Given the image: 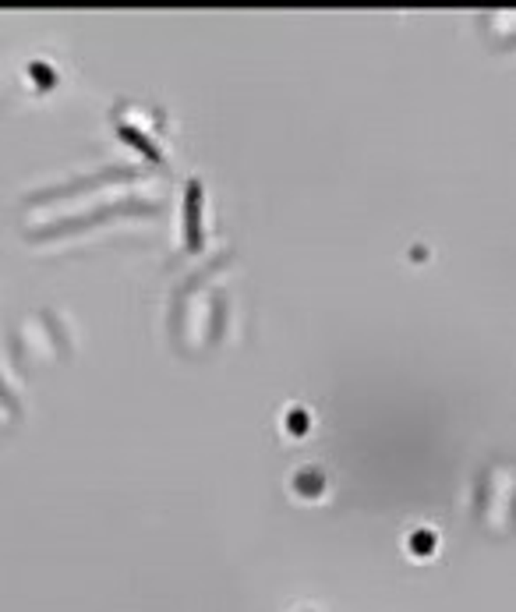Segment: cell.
I'll list each match as a JSON object with an SVG mask.
<instances>
[{"label":"cell","instance_id":"1","mask_svg":"<svg viewBox=\"0 0 516 612\" xmlns=\"http://www.w3.org/2000/svg\"><path fill=\"white\" fill-rule=\"evenodd\" d=\"M184 238L191 251L202 248V184L198 181H188V191H184Z\"/></svg>","mask_w":516,"mask_h":612},{"label":"cell","instance_id":"3","mask_svg":"<svg viewBox=\"0 0 516 612\" xmlns=\"http://www.w3.org/2000/svg\"><path fill=\"white\" fill-rule=\"evenodd\" d=\"M287 425H294V432H305V425H308V421H305V414L297 411V414H294V421L287 418Z\"/></svg>","mask_w":516,"mask_h":612},{"label":"cell","instance_id":"2","mask_svg":"<svg viewBox=\"0 0 516 612\" xmlns=\"http://www.w3.org/2000/svg\"><path fill=\"white\" fill-rule=\"evenodd\" d=\"M120 135H124V138H131V142L138 145V149H142V153L149 156V160H160V153H156V145H153V142H149V138H142V135H138V131H135L131 124H120Z\"/></svg>","mask_w":516,"mask_h":612}]
</instances>
